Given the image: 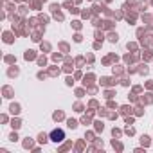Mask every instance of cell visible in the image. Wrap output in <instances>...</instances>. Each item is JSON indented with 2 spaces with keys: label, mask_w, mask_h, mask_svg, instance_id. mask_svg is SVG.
I'll return each instance as SVG.
<instances>
[{
  "label": "cell",
  "mask_w": 153,
  "mask_h": 153,
  "mask_svg": "<svg viewBox=\"0 0 153 153\" xmlns=\"http://www.w3.org/2000/svg\"><path fill=\"white\" fill-rule=\"evenodd\" d=\"M63 139H65V131H63V130H58V128H56V130L51 131V140H52V142H61Z\"/></svg>",
  "instance_id": "1"
}]
</instances>
